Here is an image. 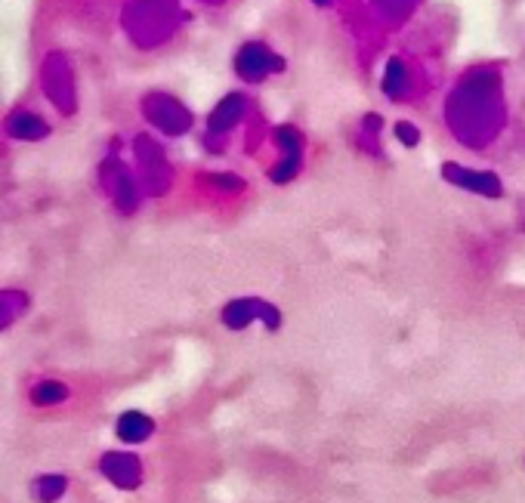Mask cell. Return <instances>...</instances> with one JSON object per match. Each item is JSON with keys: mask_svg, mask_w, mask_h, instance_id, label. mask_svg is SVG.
<instances>
[{"mask_svg": "<svg viewBox=\"0 0 525 503\" xmlns=\"http://www.w3.org/2000/svg\"><path fill=\"white\" fill-rule=\"evenodd\" d=\"M396 136L405 142V146H417V142H420V130L414 124H408V121H399L396 124Z\"/></svg>", "mask_w": 525, "mask_h": 503, "instance_id": "5bb4252c", "label": "cell"}, {"mask_svg": "<svg viewBox=\"0 0 525 503\" xmlns=\"http://www.w3.org/2000/svg\"><path fill=\"white\" fill-rule=\"evenodd\" d=\"M65 491H68V476L62 473H44L31 482V497L38 503H56L65 497Z\"/></svg>", "mask_w": 525, "mask_h": 503, "instance_id": "30bf717a", "label": "cell"}, {"mask_svg": "<svg viewBox=\"0 0 525 503\" xmlns=\"http://www.w3.org/2000/svg\"><path fill=\"white\" fill-rule=\"evenodd\" d=\"M99 473L102 479H109L118 491H136L146 479L143 460L133 451H105L99 457Z\"/></svg>", "mask_w": 525, "mask_h": 503, "instance_id": "7a4b0ae2", "label": "cell"}, {"mask_svg": "<svg viewBox=\"0 0 525 503\" xmlns=\"http://www.w3.org/2000/svg\"><path fill=\"white\" fill-rule=\"evenodd\" d=\"M241 112H244L241 96H229L226 102H220L217 109H214V115H210V121H207L210 133H226L241 118Z\"/></svg>", "mask_w": 525, "mask_h": 503, "instance_id": "7c38bea8", "label": "cell"}, {"mask_svg": "<svg viewBox=\"0 0 525 503\" xmlns=\"http://www.w3.org/2000/svg\"><path fill=\"white\" fill-rule=\"evenodd\" d=\"M220 321L229 331H248L251 325H263L275 334L282 328V309L260 297H235L220 309Z\"/></svg>", "mask_w": 525, "mask_h": 503, "instance_id": "6da1fadb", "label": "cell"}, {"mask_svg": "<svg viewBox=\"0 0 525 503\" xmlns=\"http://www.w3.org/2000/svg\"><path fill=\"white\" fill-rule=\"evenodd\" d=\"M149 118H152L161 130H167V133H183V130L189 127V115L180 109L177 102H170V99H155V102H149Z\"/></svg>", "mask_w": 525, "mask_h": 503, "instance_id": "52a82bcc", "label": "cell"}, {"mask_svg": "<svg viewBox=\"0 0 525 503\" xmlns=\"http://www.w3.org/2000/svg\"><path fill=\"white\" fill-rule=\"evenodd\" d=\"M319 4H325V0H319Z\"/></svg>", "mask_w": 525, "mask_h": 503, "instance_id": "9a60e30c", "label": "cell"}, {"mask_svg": "<svg viewBox=\"0 0 525 503\" xmlns=\"http://www.w3.org/2000/svg\"><path fill=\"white\" fill-rule=\"evenodd\" d=\"M445 179H451L454 186H461V189H470L476 195H492L498 198L501 195V179L495 173H479V170H464L458 164H445Z\"/></svg>", "mask_w": 525, "mask_h": 503, "instance_id": "277c9868", "label": "cell"}, {"mask_svg": "<svg viewBox=\"0 0 525 503\" xmlns=\"http://www.w3.org/2000/svg\"><path fill=\"white\" fill-rule=\"evenodd\" d=\"M7 130L16 136V139H25V142H34V139H44L50 133V127L31 112H16L7 124Z\"/></svg>", "mask_w": 525, "mask_h": 503, "instance_id": "8fae6325", "label": "cell"}, {"mask_svg": "<svg viewBox=\"0 0 525 503\" xmlns=\"http://www.w3.org/2000/svg\"><path fill=\"white\" fill-rule=\"evenodd\" d=\"M28 306H31V297L25 291H19V287H4V291H0V331L13 328L28 312Z\"/></svg>", "mask_w": 525, "mask_h": 503, "instance_id": "ba28073f", "label": "cell"}, {"mask_svg": "<svg viewBox=\"0 0 525 503\" xmlns=\"http://www.w3.org/2000/svg\"><path fill=\"white\" fill-rule=\"evenodd\" d=\"M31 405H38V408H53V405H62L68 402V395H72V389H68L65 380H53V377H44L31 386Z\"/></svg>", "mask_w": 525, "mask_h": 503, "instance_id": "9c48e42d", "label": "cell"}, {"mask_svg": "<svg viewBox=\"0 0 525 503\" xmlns=\"http://www.w3.org/2000/svg\"><path fill=\"white\" fill-rule=\"evenodd\" d=\"M158 423L146 414V411H124L118 420H115V436L124 442V445H143L155 436Z\"/></svg>", "mask_w": 525, "mask_h": 503, "instance_id": "5b68a950", "label": "cell"}, {"mask_svg": "<svg viewBox=\"0 0 525 503\" xmlns=\"http://www.w3.org/2000/svg\"><path fill=\"white\" fill-rule=\"evenodd\" d=\"M275 142H278V149H282V161L269 170V179H272V183H291V179L300 173L303 136L294 127H278L275 130Z\"/></svg>", "mask_w": 525, "mask_h": 503, "instance_id": "3957f363", "label": "cell"}, {"mask_svg": "<svg viewBox=\"0 0 525 503\" xmlns=\"http://www.w3.org/2000/svg\"><path fill=\"white\" fill-rule=\"evenodd\" d=\"M383 90H387L390 99H399L402 90H405V65L399 59H393L387 65V78H383Z\"/></svg>", "mask_w": 525, "mask_h": 503, "instance_id": "4fadbf2b", "label": "cell"}, {"mask_svg": "<svg viewBox=\"0 0 525 503\" xmlns=\"http://www.w3.org/2000/svg\"><path fill=\"white\" fill-rule=\"evenodd\" d=\"M235 65H238V75H241L244 81H260V78L266 75V71L282 68V62L272 59L260 44H248V47H244V50L238 53Z\"/></svg>", "mask_w": 525, "mask_h": 503, "instance_id": "8992f818", "label": "cell"}]
</instances>
